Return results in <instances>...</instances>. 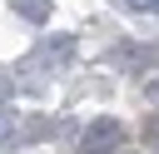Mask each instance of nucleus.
Returning <instances> with one entry per match:
<instances>
[{
  "mask_svg": "<svg viewBox=\"0 0 159 154\" xmlns=\"http://www.w3.org/2000/svg\"><path fill=\"white\" fill-rule=\"evenodd\" d=\"M114 154H124V149H114Z\"/></svg>",
  "mask_w": 159,
  "mask_h": 154,
  "instance_id": "6e6552de",
  "label": "nucleus"
},
{
  "mask_svg": "<svg viewBox=\"0 0 159 154\" xmlns=\"http://www.w3.org/2000/svg\"><path fill=\"white\" fill-rule=\"evenodd\" d=\"M144 134H149V144H154V149H159V114H154V119H149V129H144Z\"/></svg>",
  "mask_w": 159,
  "mask_h": 154,
  "instance_id": "39448f33",
  "label": "nucleus"
},
{
  "mask_svg": "<svg viewBox=\"0 0 159 154\" xmlns=\"http://www.w3.org/2000/svg\"><path fill=\"white\" fill-rule=\"evenodd\" d=\"M70 55H75V40H70V35H55V40H45V45L30 50V65H60V60H70Z\"/></svg>",
  "mask_w": 159,
  "mask_h": 154,
  "instance_id": "f03ea898",
  "label": "nucleus"
},
{
  "mask_svg": "<svg viewBox=\"0 0 159 154\" xmlns=\"http://www.w3.org/2000/svg\"><path fill=\"white\" fill-rule=\"evenodd\" d=\"M144 94H149V99H159V79H149V84H144Z\"/></svg>",
  "mask_w": 159,
  "mask_h": 154,
  "instance_id": "423d86ee",
  "label": "nucleus"
},
{
  "mask_svg": "<svg viewBox=\"0 0 159 154\" xmlns=\"http://www.w3.org/2000/svg\"><path fill=\"white\" fill-rule=\"evenodd\" d=\"M5 99H10V79H0V104H5Z\"/></svg>",
  "mask_w": 159,
  "mask_h": 154,
  "instance_id": "0eeeda50",
  "label": "nucleus"
},
{
  "mask_svg": "<svg viewBox=\"0 0 159 154\" xmlns=\"http://www.w3.org/2000/svg\"><path fill=\"white\" fill-rule=\"evenodd\" d=\"M10 5H15V15H25V20H35V25L50 20V0H10Z\"/></svg>",
  "mask_w": 159,
  "mask_h": 154,
  "instance_id": "7ed1b4c3",
  "label": "nucleus"
},
{
  "mask_svg": "<svg viewBox=\"0 0 159 154\" xmlns=\"http://www.w3.org/2000/svg\"><path fill=\"white\" fill-rule=\"evenodd\" d=\"M119 144H124V124H119V119H109V114H104V119H94V124L80 134V154H114Z\"/></svg>",
  "mask_w": 159,
  "mask_h": 154,
  "instance_id": "f257e3e1",
  "label": "nucleus"
},
{
  "mask_svg": "<svg viewBox=\"0 0 159 154\" xmlns=\"http://www.w3.org/2000/svg\"><path fill=\"white\" fill-rule=\"evenodd\" d=\"M129 10H144V15H159V0H124Z\"/></svg>",
  "mask_w": 159,
  "mask_h": 154,
  "instance_id": "20e7f679",
  "label": "nucleus"
}]
</instances>
